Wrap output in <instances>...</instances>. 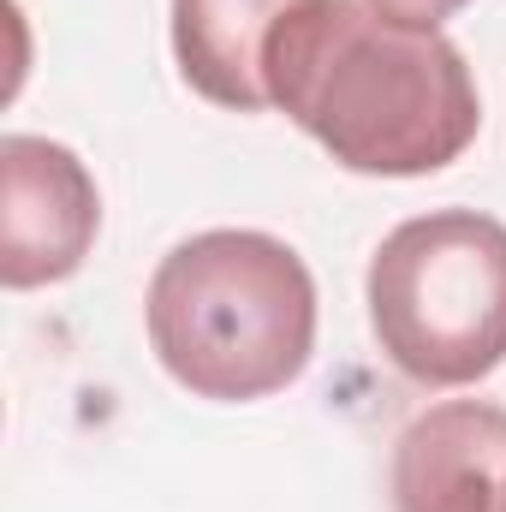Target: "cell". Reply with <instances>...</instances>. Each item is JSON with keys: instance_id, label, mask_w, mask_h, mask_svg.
I'll list each match as a JSON object with an SVG mask.
<instances>
[{"instance_id": "cell-1", "label": "cell", "mask_w": 506, "mask_h": 512, "mask_svg": "<svg viewBox=\"0 0 506 512\" xmlns=\"http://www.w3.org/2000/svg\"><path fill=\"white\" fill-rule=\"evenodd\" d=\"M262 66L268 108L364 179L441 173L483 131V96L459 42L387 18L370 0L286 6Z\"/></svg>"}, {"instance_id": "cell-2", "label": "cell", "mask_w": 506, "mask_h": 512, "mask_svg": "<svg viewBox=\"0 0 506 512\" xmlns=\"http://www.w3.org/2000/svg\"><path fill=\"white\" fill-rule=\"evenodd\" d=\"M149 346L185 393L251 405L316 358V280L304 256L256 227H215L161 256L143 298Z\"/></svg>"}, {"instance_id": "cell-3", "label": "cell", "mask_w": 506, "mask_h": 512, "mask_svg": "<svg viewBox=\"0 0 506 512\" xmlns=\"http://www.w3.org/2000/svg\"><path fill=\"white\" fill-rule=\"evenodd\" d=\"M370 328L417 387H471L506 364V227L483 209L399 221L370 256Z\"/></svg>"}, {"instance_id": "cell-4", "label": "cell", "mask_w": 506, "mask_h": 512, "mask_svg": "<svg viewBox=\"0 0 506 512\" xmlns=\"http://www.w3.org/2000/svg\"><path fill=\"white\" fill-rule=\"evenodd\" d=\"M102 233L90 167L54 137H0V280L6 292L60 286Z\"/></svg>"}, {"instance_id": "cell-5", "label": "cell", "mask_w": 506, "mask_h": 512, "mask_svg": "<svg viewBox=\"0 0 506 512\" xmlns=\"http://www.w3.org/2000/svg\"><path fill=\"white\" fill-rule=\"evenodd\" d=\"M399 512H506V411L489 399H447L393 441Z\"/></svg>"}, {"instance_id": "cell-6", "label": "cell", "mask_w": 506, "mask_h": 512, "mask_svg": "<svg viewBox=\"0 0 506 512\" xmlns=\"http://www.w3.org/2000/svg\"><path fill=\"white\" fill-rule=\"evenodd\" d=\"M298 0H173L179 78L233 114L268 108V36Z\"/></svg>"}, {"instance_id": "cell-7", "label": "cell", "mask_w": 506, "mask_h": 512, "mask_svg": "<svg viewBox=\"0 0 506 512\" xmlns=\"http://www.w3.org/2000/svg\"><path fill=\"white\" fill-rule=\"evenodd\" d=\"M370 6H381L387 18H405V24H423V30H441L453 12H465L471 0H370Z\"/></svg>"}]
</instances>
